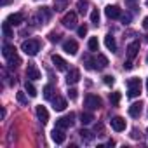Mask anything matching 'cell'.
Listing matches in <instances>:
<instances>
[{
  "instance_id": "cell-42",
  "label": "cell",
  "mask_w": 148,
  "mask_h": 148,
  "mask_svg": "<svg viewBox=\"0 0 148 148\" xmlns=\"http://www.w3.org/2000/svg\"><path fill=\"white\" fill-rule=\"evenodd\" d=\"M146 63H148V58H146Z\"/></svg>"
},
{
  "instance_id": "cell-32",
  "label": "cell",
  "mask_w": 148,
  "mask_h": 148,
  "mask_svg": "<svg viewBox=\"0 0 148 148\" xmlns=\"http://www.w3.org/2000/svg\"><path fill=\"white\" fill-rule=\"evenodd\" d=\"M87 7H89L87 2H79V12H80V14H86V12H87Z\"/></svg>"
},
{
  "instance_id": "cell-4",
  "label": "cell",
  "mask_w": 148,
  "mask_h": 148,
  "mask_svg": "<svg viewBox=\"0 0 148 148\" xmlns=\"http://www.w3.org/2000/svg\"><path fill=\"white\" fill-rule=\"evenodd\" d=\"M101 105H103V101H101L99 96H96V94H87L86 96V106L89 110H98Z\"/></svg>"
},
{
  "instance_id": "cell-28",
  "label": "cell",
  "mask_w": 148,
  "mask_h": 148,
  "mask_svg": "<svg viewBox=\"0 0 148 148\" xmlns=\"http://www.w3.org/2000/svg\"><path fill=\"white\" fill-rule=\"evenodd\" d=\"M91 23H92L94 26L99 25V11H98V9H94V11L91 12Z\"/></svg>"
},
{
  "instance_id": "cell-41",
  "label": "cell",
  "mask_w": 148,
  "mask_h": 148,
  "mask_svg": "<svg viewBox=\"0 0 148 148\" xmlns=\"http://www.w3.org/2000/svg\"><path fill=\"white\" fill-rule=\"evenodd\" d=\"M146 7H148V0H146Z\"/></svg>"
},
{
  "instance_id": "cell-7",
  "label": "cell",
  "mask_w": 148,
  "mask_h": 148,
  "mask_svg": "<svg viewBox=\"0 0 148 148\" xmlns=\"http://www.w3.org/2000/svg\"><path fill=\"white\" fill-rule=\"evenodd\" d=\"M63 51L66 54H70V56H75L77 51H79V44L75 40H64L63 42Z\"/></svg>"
},
{
  "instance_id": "cell-23",
  "label": "cell",
  "mask_w": 148,
  "mask_h": 148,
  "mask_svg": "<svg viewBox=\"0 0 148 148\" xmlns=\"http://www.w3.org/2000/svg\"><path fill=\"white\" fill-rule=\"evenodd\" d=\"M79 134H80L82 141H86V143H91V141L94 139V134H92V132H89V131H86V129H82Z\"/></svg>"
},
{
  "instance_id": "cell-24",
  "label": "cell",
  "mask_w": 148,
  "mask_h": 148,
  "mask_svg": "<svg viewBox=\"0 0 148 148\" xmlns=\"http://www.w3.org/2000/svg\"><path fill=\"white\" fill-rule=\"evenodd\" d=\"M38 18H40V23L47 21V19L51 18V12H49V9H47V7H42V9L38 11Z\"/></svg>"
},
{
  "instance_id": "cell-19",
  "label": "cell",
  "mask_w": 148,
  "mask_h": 148,
  "mask_svg": "<svg viewBox=\"0 0 148 148\" xmlns=\"http://www.w3.org/2000/svg\"><path fill=\"white\" fill-rule=\"evenodd\" d=\"M37 117H38V120L42 122V124H45L47 120H49V112L45 110V106H37Z\"/></svg>"
},
{
  "instance_id": "cell-14",
  "label": "cell",
  "mask_w": 148,
  "mask_h": 148,
  "mask_svg": "<svg viewBox=\"0 0 148 148\" xmlns=\"http://www.w3.org/2000/svg\"><path fill=\"white\" fill-rule=\"evenodd\" d=\"M138 51H139V40H134L127 45V58L129 59H134L138 56Z\"/></svg>"
},
{
  "instance_id": "cell-5",
  "label": "cell",
  "mask_w": 148,
  "mask_h": 148,
  "mask_svg": "<svg viewBox=\"0 0 148 148\" xmlns=\"http://www.w3.org/2000/svg\"><path fill=\"white\" fill-rule=\"evenodd\" d=\"M108 66V58L103 54H98L92 58V70H105Z\"/></svg>"
},
{
  "instance_id": "cell-35",
  "label": "cell",
  "mask_w": 148,
  "mask_h": 148,
  "mask_svg": "<svg viewBox=\"0 0 148 148\" xmlns=\"http://www.w3.org/2000/svg\"><path fill=\"white\" fill-rule=\"evenodd\" d=\"M18 101H19V103H23V105H26V103H28V99H26L25 92H18Z\"/></svg>"
},
{
  "instance_id": "cell-33",
  "label": "cell",
  "mask_w": 148,
  "mask_h": 148,
  "mask_svg": "<svg viewBox=\"0 0 148 148\" xmlns=\"http://www.w3.org/2000/svg\"><path fill=\"white\" fill-rule=\"evenodd\" d=\"M77 33H79V37H86V35H87V26H86V25L79 26V28H77Z\"/></svg>"
},
{
  "instance_id": "cell-36",
  "label": "cell",
  "mask_w": 148,
  "mask_h": 148,
  "mask_svg": "<svg viewBox=\"0 0 148 148\" xmlns=\"http://www.w3.org/2000/svg\"><path fill=\"white\" fill-rule=\"evenodd\" d=\"M68 98L73 101V99H77V89H70L68 91Z\"/></svg>"
},
{
  "instance_id": "cell-38",
  "label": "cell",
  "mask_w": 148,
  "mask_h": 148,
  "mask_svg": "<svg viewBox=\"0 0 148 148\" xmlns=\"http://www.w3.org/2000/svg\"><path fill=\"white\" fill-rule=\"evenodd\" d=\"M11 2H12V0H0V5H4V7H5V5H9Z\"/></svg>"
},
{
  "instance_id": "cell-1",
  "label": "cell",
  "mask_w": 148,
  "mask_h": 148,
  "mask_svg": "<svg viewBox=\"0 0 148 148\" xmlns=\"http://www.w3.org/2000/svg\"><path fill=\"white\" fill-rule=\"evenodd\" d=\"M2 54H4V58L7 59V63H9V66H11V68H18V66L21 64V59H19V56H18V52H16V47H12V45L5 44V45H4Z\"/></svg>"
},
{
  "instance_id": "cell-16",
  "label": "cell",
  "mask_w": 148,
  "mask_h": 148,
  "mask_svg": "<svg viewBox=\"0 0 148 148\" xmlns=\"http://www.w3.org/2000/svg\"><path fill=\"white\" fill-rule=\"evenodd\" d=\"M141 112H143V103H141V101L132 103V105L129 106V115H131V117H134V119H138V117L141 115Z\"/></svg>"
},
{
  "instance_id": "cell-17",
  "label": "cell",
  "mask_w": 148,
  "mask_h": 148,
  "mask_svg": "<svg viewBox=\"0 0 148 148\" xmlns=\"http://www.w3.org/2000/svg\"><path fill=\"white\" fill-rule=\"evenodd\" d=\"M7 21H9L12 26H18V25H21V23L25 21V16H23L21 12H14V14H11V16L7 18Z\"/></svg>"
},
{
  "instance_id": "cell-27",
  "label": "cell",
  "mask_w": 148,
  "mask_h": 148,
  "mask_svg": "<svg viewBox=\"0 0 148 148\" xmlns=\"http://www.w3.org/2000/svg\"><path fill=\"white\" fill-rule=\"evenodd\" d=\"M92 120H94V115H92V113H89V112H86V113H82V115H80V122H82L84 125L91 124Z\"/></svg>"
},
{
  "instance_id": "cell-30",
  "label": "cell",
  "mask_w": 148,
  "mask_h": 148,
  "mask_svg": "<svg viewBox=\"0 0 148 148\" xmlns=\"http://www.w3.org/2000/svg\"><path fill=\"white\" fill-rule=\"evenodd\" d=\"M110 101H112V105H119V101H120V92H112V94H110Z\"/></svg>"
},
{
  "instance_id": "cell-12",
  "label": "cell",
  "mask_w": 148,
  "mask_h": 148,
  "mask_svg": "<svg viewBox=\"0 0 148 148\" xmlns=\"http://www.w3.org/2000/svg\"><path fill=\"white\" fill-rule=\"evenodd\" d=\"M105 14H106L110 19H119V18L122 16V11H120L117 5H108V7L105 9Z\"/></svg>"
},
{
  "instance_id": "cell-20",
  "label": "cell",
  "mask_w": 148,
  "mask_h": 148,
  "mask_svg": "<svg viewBox=\"0 0 148 148\" xmlns=\"http://www.w3.org/2000/svg\"><path fill=\"white\" fill-rule=\"evenodd\" d=\"M68 4H70V0H54V2H52V7H54L56 12H61V11H64V9L68 7Z\"/></svg>"
},
{
  "instance_id": "cell-31",
  "label": "cell",
  "mask_w": 148,
  "mask_h": 148,
  "mask_svg": "<svg viewBox=\"0 0 148 148\" xmlns=\"http://www.w3.org/2000/svg\"><path fill=\"white\" fill-rule=\"evenodd\" d=\"M103 82H105L106 86H113V84H115V77H112V75H105V77H103Z\"/></svg>"
},
{
  "instance_id": "cell-6",
  "label": "cell",
  "mask_w": 148,
  "mask_h": 148,
  "mask_svg": "<svg viewBox=\"0 0 148 148\" xmlns=\"http://www.w3.org/2000/svg\"><path fill=\"white\" fill-rule=\"evenodd\" d=\"M61 23H63L64 28H70V30L77 28V14H75V12H68V14H64V18H63Z\"/></svg>"
},
{
  "instance_id": "cell-39",
  "label": "cell",
  "mask_w": 148,
  "mask_h": 148,
  "mask_svg": "<svg viewBox=\"0 0 148 148\" xmlns=\"http://www.w3.org/2000/svg\"><path fill=\"white\" fill-rule=\"evenodd\" d=\"M143 28H146V30H148V16L143 19Z\"/></svg>"
},
{
  "instance_id": "cell-3",
  "label": "cell",
  "mask_w": 148,
  "mask_h": 148,
  "mask_svg": "<svg viewBox=\"0 0 148 148\" xmlns=\"http://www.w3.org/2000/svg\"><path fill=\"white\" fill-rule=\"evenodd\" d=\"M127 94H129V98H136V96H139L141 94V80L139 79H129L127 80Z\"/></svg>"
},
{
  "instance_id": "cell-29",
  "label": "cell",
  "mask_w": 148,
  "mask_h": 148,
  "mask_svg": "<svg viewBox=\"0 0 148 148\" xmlns=\"http://www.w3.org/2000/svg\"><path fill=\"white\" fill-rule=\"evenodd\" d=\"M44 98H45V99H52V86H51V84H47V86L44 87Z\"/></svg>"
},
{
  "instance_id": "cell-9",
  "label": "cell",
  "mask_w": 148,
  "mask_h": 148,
  "mask_svg": "<svg viewBox=\"0 0 148 148\" xmlns=\"http://www.w3.org/2000/svg\"><path fill=\"white\" fill-rule=\"evenodd\" d=\"M73 113H68V115H64V117H61V119H58L56 120V127H61V129H66V127H71V124H73Z\"/></svg>"
},
{
  "instance_id": "cell-13",
  "label": "cell",
  "mask_w": 148,
  "mask_h": 148,
  "mask_svg": "<svg viewBox=\"0 0 148 148\" xmlns=\"http://www.w3.org/2000/svg\"><path fill=\"white\" fill-rule=\"evenodd\" d=\"M112 129L117 131V132L125 131V120H124L122 117H113V119H112Z\"/></svg>"
},
{
  "instance_id": "cell-15",
  "label": "cell",
  "mask_w": 148,
  "mask_h": 148,
  "mask_svg": "<svg viewBox=\"0 0 148 148\" xmlns=\"http://www.w3.org/2000/svg\"><path fill=\"white\" fill-rule=\"evenodd\" d=\"M52 63H54V66H56L59 71H64V70L68 68V63H66L61 56H58V54H52Z\"/></svg>"
},
{
  "instance_id": "cell-21",
  "label": "cell",
  "mask_w": 148,
  "mask_h": 148,
  "mask_svg": "<svg viewBox=\"0 0 148 148\" xmlns=\"http://www.w3.org/2000/svg\"><path fill=\"white\" fill-rule=\"evenodd\" d=\"M105 45H106L108 51H112V52L117 51V42H115V38H113L112 35H106V37H105Z\"/></svg>"
},
{
  "instance_id": "cell-2",
  "label": "cell",
  "mask_w": 148,
  "mask_h": 148,
  "mask_svg": "<svg viewBox=\"0 0 148 148\" xmlns=\"http://www.w3.org/2000/svg\"><path fill=\"white\" fill-rule=\"evenodd\" d=\"M21 49H23V52H25V54H28V56H35V54L40 51V42H38V40H35V38L25 40V42L21 44Z\"/></svg>"
},
{
  "instance_id": "cell-25",
  "label": "cell",
  "mask_w": 148,
  "mask_h": 148,
  "mask_svg": "<svg viewBox=\"0 0 148 148\" xmlns=\"http://www.w3.org/2000/svg\"><path fill=\"white\" fill-rule=\"evenodd\" d=\"M2 32H4V37H7V38L14 37V33H12V30H11V23H9V21H5V23L2 25Z\"/></svg>"
},
{
  "instance_id": "cell-10",
  "label": "cell",
  "mask_w": 148,
  "mask_h": 148,
  "mask_svg": "<svg viewBox=\"0 0 148 148\" xmlns=\"http://www.w3.org/2000/svg\"><path fill=\"white\" fill-rule=\"evenodd\" d=\"M79 80H80V70H77V68L70 70L68 75H66V84L68 86H73V84H77Z\"/></svg>"
},
{
  "instance_id": "cell-34",
  "label": "cell",
  "mask_w": 148,
  "mask_h": 148,
  "mask_svg": "<svg viewBox=\"0 0 148 148\" xmlns=\"http://www.w3.org/2000/svg\"><path fill=\"white\" fill-rule=\"evenodd\" d=\"M49 40H51L52 44H56V42H59V40H61V37H59L58 33H54V32H52V33H49Z\"/></svg>"
},
{
  "instance_id": "cell-18",
  "label": "cell",
  "mask_w": 148,
  "mask_h": 148,
  "mask_svg": "<svg viewBox=\"0 0 148 148\" xmlns=\"http://www.w3.org/2000/svg\"><path fill=\"white\" fill-rule=\"evenodd\" d=\"M52 108H54V112H63V110L66 108V101H64L63 98L56 96V98L52 99Z\"/></svg>"
},
{
  "instance_id": "cell-11",
  "label": "cell",
  "mask_w": 148,
  "mask_h": 148,
  "mask_svg": "<svg viewBox=\"0 0 148 148\" xmlns=\"http://www.w3.org/2000/svg\"><path fill=\"white\" fill-rule=\"evenodd\" d=\"M26 77L30 79V80H38L40 79V70L37 68V64H28V68H26Z\"/></svg>"
},
{
  "instance_id": "cell-37",
  "label": "cell",
  "mask_w": 148,
  "mask_h": 148,
  "mask_svg": "<svg viewBox=\"0 0 148 148\" xmlns=\"http://www.w3.org/2000/svg\"><path fill=\"white\" fill-rule=\"evenodd\" d=\"M124 68H125V70H131V68H132V63H131V59L124 63Z\"/></svg>"
},
{
  "instance_id": "cell-8",
  "label": "cell",
  "mask_w": 148,
  "mask_h": 148,
  "mask_svg": "<svg viewBox=\"0 0 148 148\" xmlns=\"http://www.w3.org/2000/svg\"><path fill=\"white\" fill-rule=\"evenodd\" d=\"M51 138H52V141H54L56 145L64 143V139H66V136H64V129H61V127H54L52 132H51Z\"/></svg>"
},
{
  "instance_id": "cell-22",
  "label": "cell",
  "mask_w": 148,
  "mask_h": 148,
  "mask_svg": "<svg viewBox=\"0 0 148 148\" xmlns=\"http://www.w3.org/2000/svg\"><path fill=\"white\" fill-rule=\"evenodd\" d=\"M25 91H26L32 98H35V96H37V89H35V86H33L30 80H26V82H25Z\"/></svg>"
},
{
  "instance_id": "cell-40",
  "label": "cell",
  "mask_w": 148,
  "mask_h": 148,
  "mask_svg": "<svg viewBox=\"0 0 148 148\" xmlns=\"http://www.w3.org/2000/svg\"><path fill=\"white\" fill-rule=\"evenodd\" d=\"M146 91H148V79H146Z\"/></svg>"
},
{
  "instance_id": "cell-26",
  "label": "cell",
  "mask_w": 148,
  "mask_h": 148,
  "mask_svg": "<svg viewBox=\"0 0 148 148\" xmlns=\"http://www.w3.org/2000/svg\"><path fill=\"white\" fill-rule=\"evenodd\" d=\"M89 51H92V52H96L98 49H99V42H98V37H91L89 38Z\"/></svg>"
}]
</instances>
